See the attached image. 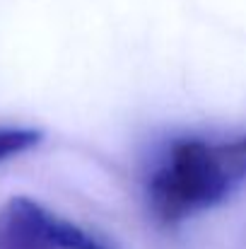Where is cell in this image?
Instances as JSON below:
<instances>
[{
    "label": "cell",
    "instance_id": "3",
    "mask_svg": "<svg viewBox=\"0 0 246 249\" xmlns=\"http://www.w3.org/2000/svg\"><path fill=\"white\" fill-rule=\"evenodd\" d=\"M41 143V131L24 126H0V162L22 155Z\"/></svg>",
    "mask_w": 246,
    "mask_h": 249
},
{
    "label": "cell",
    "instance_id": "1",
    "mask_svg": "<svg viewBox=\"0 0 246 249\" xmlns=\"http://www.w3.org/2000/svg\"><path fill=\"white\" fill-rule=\"evenodd\" d=\"M246 181V133L230 138H183L155 167L148 198L152 211L179 223L215 208Z\"/></svg>",
    "mask_w": 246,
    "mask_h": 249
},
{
    "label": "cell",
    "instance_id": "2",
    "mask_svg": "<svg viewBox=\"0 0 246 249\" xmlns=\"http://www.w3.org/2000/svg\"><path fill=\"white\" fill-rule=\"evenodd\" d=\"M0 249H114L104 237L49 211L29 196L0 208Z\"/></svg>",
    "mask_w": 246,
    "mask_h": 249
}]
</instances>
